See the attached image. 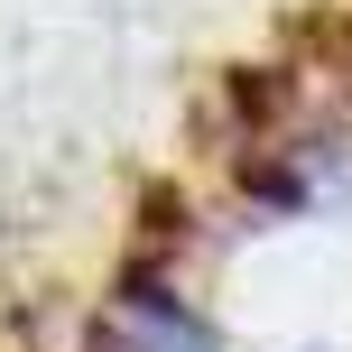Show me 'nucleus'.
<instances>
[{
	"mask_svg": "<svg viewBox=\"0 0 352 352\" xmlns=\"http://www.w3.org/2000/svg\"><path fill=\"white\" fill-rule=\"evenodd\" d=\"M111 334H121V352H223L204 334V324L176 306V287L158 278V269H140V278L121 287V306H111Z\"/></svg>",
	"mask_w": 352,
	"mask_h": 352,
	"instance_id": "obj_1",
	"label": "nucleus"
}]
</instances>
